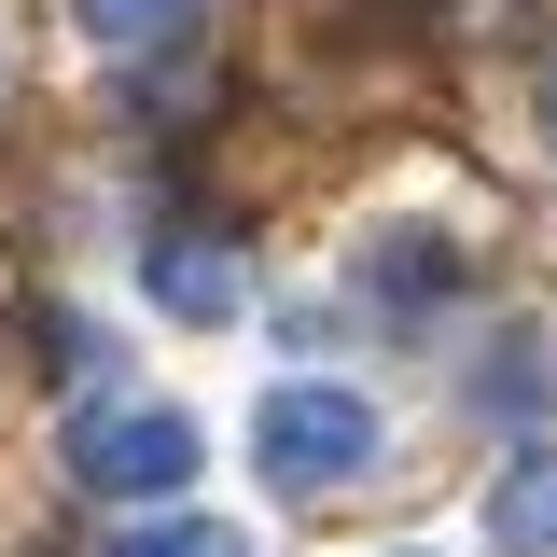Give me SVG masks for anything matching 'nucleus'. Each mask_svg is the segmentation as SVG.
I'll return each mask as SVG.
<instances>
[{"label":"nucleus","mask_w":557,"mask_h":557,"mask_svg":"<svg viewBox=\"0 0 557 557\" xmlns=\"http://www.w3.org/2000/svg\"><path fill=\"white\" fill-rule=\"evenodd\" d=\"M376 446H391V418L362 405V391H278V405L251 418V460H265V487H293V502L376 474Z\"/></svg>","instance_id":"obj_1"},{"label":"nucleus","mask_w":557,"mask_h":557,"mask_svg":"<svg viewBox=\"0 0 557 557\" xmlns=\"http://www.w3.org/2000/svg\"><path fill=\"white\" fill-rule=\"evenodd\" d=\"M196 460H209V446H196V418H182V405H139V391H112V405L70 418V474L98 487V502H168Z\"/></svg>","instance_id":"obj_2"},{"label":"nucleus","mask_w":557,"mask_h":557,"mask_svg":"<svg viewBox=\"0 0 557 557\" xmlns=\"http://www.w3.org/2000/svg\"><path fill=\"white\" fill-rule=\"evenodd\" d=\"M139 293L168 307V321H237V251H223V223H153L139 237Z\"/></svg>","instance_id":"obj_3"},{"label":"nucleus","mask_w":557,"mask_h":557,"mask_svg":"<svg viewBox=\"0 0 557 557\" xmlns=\"http://www.w3.org/2000/svg\"><path fill=\"white\" fill-rule=\"evenodd\" d=\"M487 544H502V557H557V446H516V460H502Z\"/></svg>","instance_id":"obj_4"},{"label":"nucleus","mask_w":557,"mask_h":557,"mask_svg":"<svg viewBox=\"0 0 557 557\" xmlns=\"http://www.w3.org/2000/svg\"><path fill=\"white\" fill-rule=\"evenodd\" d=\"M70 14H84V42H112V57H153V42L196 28V0H70Z\"/></svg>","instance_id":"obj_5"},{"label":"nucleus","mask_w":557,"mask_h":557,"mask_svg":"<svg viewBox=\"0 0 557 557\" xmlns=\"http://www.w3.org/2000/svg\"><path fill=\"white\" fill-rule=\"evenodd\" d=\"M98 557H251L237 530H209V516H153V530H112Z\"/></svg>","instance_id":"obj_6"}]
</instances>
